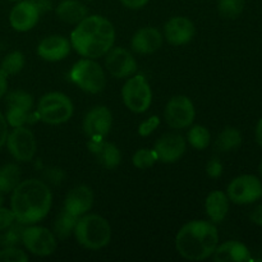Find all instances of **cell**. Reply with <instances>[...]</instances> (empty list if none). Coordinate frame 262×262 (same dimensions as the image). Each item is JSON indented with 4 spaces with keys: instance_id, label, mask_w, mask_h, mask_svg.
I'll return each mask as SVG.
<instances>
[{
    "instance_id": "obj_1",
    "label": "cell",
    "mask_w": 262,
    "mask_h": 262,
    "mask_svg": "<svg viewBox=\"0 0 262 262\" xmlns=\"http://www.w3.org/2000/svg\"><path fill=\"white\" fill-rule=\"evenodd\" d=\"M53 204V194L45 182L31 178L22 181L10 197V210L15 222L32 225L45 219Z\"/></svg>"
},
{
    "instance_id": "obj_2",
    "label": "cell",
    "mask_w": 262,
    "mask_h": 262,
    "mask_svg": "<svg viewBox=\"0 0 262 262\" xmlns=\"http://www.w3.org/2000/svg\"><path fill=\"white\" fill-rule=\"evenodd\" d=\"M71 45L83 58L97 59L106 55L115 42V28L101 15H87L71 33Z\"/></svg>"
},
{
    "instance_id": "obj_3",
    "label": "cell",
    "mask_w": 262,
    "mask_h": 262,
    "mask_svg": "<svg viewBox=\"0 0 262 262\" xmlns=\"http://www.w3.org/2000/svg\"><path fill=\"white\" fill-rule=\"evenodd\" d=\"M219 245V234L214 223L193 220L179 229L176 248L179 255L189 261H202L211 257Z\"/></svg>"
},
{
    "instance_id": "obj_4",
    "label": "cell",
    "mask_w": 262,
    "mask_h": 262,
    "mask_svg": "<svg viewBox=\"0 0 262 262\" xmlns=\"http://www.w3.org/2000/svg\"><path fill=\"white\" fill-rule=\"evenodd\" d=\"M77 242L87 250H101L112 239V227L105 217L97 214H84L78 217L73 232Z\"/></svg>"
},
{
    "instance_id": "obj_5",
    "label": "cell",
    "mask_w": 262,
    "mask_h": 262,
    "mask_svg": "<svg viewBox=\"0 0 262 262\" xmlns=\"http://www.w3.org/2000/svg\"><path fill=\"white\" fill-rule=\"evenodd\" d=\"M73 110L72 100L61 92H49L43 95L37 105L38 118L50 125L67 123L73 115Z\"/></svg>"
},
{
    "instance_id": "obj_6",
    "label": "cell",
    "mask_w": 262,
    "mask_h": 262,
    "mask_svg": "<svg viewBox=\"0 0 262 262\" xmlns=\"http://www.w3.org/2000/svg\"><path fill=\"white\" fill-rule=\"evenodd\" d=\"M69 77L72 82L87 94H99L106 84L104 69L94 59L84 58L77 61L72 67Z\"/></svg>"
},
{
    "instance_id": "obj_7",
    "label": "cell",
    "mask_w": 262,
    "mask_h": 262,
    "mask_svg": "<svg viewBox=\"0 0 262 262\" xmlns=\"http://www.w3.org/2000/svg\"><path fill=\"white\" fill-rule=\"evenodd\" d=\"M122 99L130 112L136 114L147 112L152 102V91L145 76H130L122 89Z\"/></svg>"
},
{
    "instance_id": "obj_8",
    "label": "cell",
    "mask_w": 262,
    "mask_h": 262,
    "mask_svg": "<svg viewBox=\"0 0 262 262\" xmlns=\"http://www.w3.org/2000/svg\"><path fill=\"white\" fill-rule=\"evenodd\" d=\"M22 243L28 252L38 257H46L55 252L56 237L48 228L32 224L23 229Z\"/></svg>"
},
{
    "instance_id": "obj_9",
    "label": "cell",
    "mask_w": 262,
    "mask_h": 262,
    "mask_svg": "<svg viewBox=\"0 0 262 262\" xmlns=\"http://www.w3.org/2000/svg\"><path fill=\"white\" fill-rule=\"evenodd\" d=\"M196 110L191 99L184 95L173 96L164 110V119L173 129H184L194 122Z\"/></svg>"
},
{
    "instance_id": "obj_10",
    "label": "cell",
    "mask_w": 262,
    "mask_h": 262,
    "mask_svg": "<svg viewBox=\"0 0 262 262\" xmlns=\"http://www.w3.org/2000/svg\"><path fill=\"white\" fill-rule=\"evenodd\" d=\"M229 201L237 205H248L262 197V183L260 179L251 174H245L233 179L227 189Z\"/></svg>"
},
{
    "instance_id": "obj_11",
    "label": "cell",
    "mask_w": 262,
    "mask_h": 262,
    "mask_svg": "<svg viewBox=\"0 0 262 262\" xmlns=\"http://www.w3.org/2000/svg\"><path fill=\"white\" fill-rule=\"evenodd\" d=\"M5 143L10 155L20 163L32 160L37 150L35 135L25 125L13 128L12 132L8 133Z\"/></svg>"
},
{
    "instance_id": "obj_12",
    "label": "cell",
    "mask_w": 262,
    "mask_h": 262,
    "mask_svg": "<svg viewBox=\"0 0 262 262\" xmlns=\"http://www.w3.org/2000/svg\"><path fill=\"white\" fill-rule=\"evenodd\" d=\"M112 125V112L106 106H95L84 117L83 132L90 140H102L109 135Z\"/></svg>"
},
{
    "instance_id": "obj_13",
    "label": "cell",
    "mask_w": 262,
    "mask_h": 262,
    "mask_svg": "<svg viewBox=\"0 0 262 262\" xmlns=\"http://www.w3.org/2000/svg\"><path fill=\"white\" fill-rule=\"evenodd\" d=\"M105 66L114 78H128L137 71V61L124 48H112L106 53Z\"/></svg>"
},
{
    "instance_id": "obj_14",
    "label": "cell",
    "mask_w": 262,
    "mask_h": 262,
    "mask_svg": "<svg viewBox=\"0 0 262 262\" xmlns=\"http://www.w3.org/2000/svg\"><path fill=\"white\" fill-rule=\"evenodd\" d=\"M187 150V142L179 133H165L156 141L154 151L161 163L171 164L178 161Z\"/></svg>"
},
{
    "instance_id": "obj_15",
    "label": "cell",
    "mask_w": 262,
    "mask_h": 262,
    "mask_svg": "<svg viewBox=\"0 0 262 262\" xmlns=\"http://www.w3.org/2000/svg\"><path fill=\"white\" fill-rule=\"evenodd\" d=\"M40 14V9L33 0H20L10 10V26L18 32L30 31L37 25Z\"/></svg>"
},
{
    "instance_id": "obj_16",
    "label": "cell",
    "mask_w": 262,
    "mask_h": 262,
    "mask_svg": "<svg viewBox=\"0 0 262 262\" xmlns=\"http://www.w3.org/2000/svg\"><path fill=\"white\" fill-rule=\"evenodd\" d=\"M194 25L187 17H174L164 26V37L170 45H186L193 38Z\"/></svg>"
},
{
    "instance_id": "obj_17",
    "label": "cell",
    "mask_w": 262,
    "mask_h": 262,
    "mask_svg": "<svg viewBox=\"0 0 262 262\" xmlns=\"http://www.w3.org/2000/svg\"><path fill=\"white\" fill-rule=\"evenodd\" d=\"M71 41L60 35L48 36L37 46V54L46 61H60L71 53Z\"/></svg>"
},
{
    "instance_id": "obj_18",
    "label": "cell",
    "mask_w": 262,
    "mask_h": 262,
    "mask_svg": "<svg viewBox=\"0 0 262 262\" xmlns=\"http://www.w3.org/2000/svg\"><path fill=\"white\" fill-rule=\"evenodd\" d=\"M94 205V193L87 186H77L67 193L64 210L74 216H82L91 210Z\"/></svg>"
},
{
    "instance_id": "obj_19",
    "label": "cell",
    "mask_w": 262,
    "mask_h": 262,
    "mask_svg": "<svg viewBox=\"0 0 262 262\" xmlns=\"http://www.w3.org/2000/svg\"><path fill=\"white\" fill-rule=\"evenodd\" d=\"M161 45H163V35L155 27L140 28L133 35L132 41H130L132 50L143 55L155 53L161 48Z\"/></svg>"
},
{
    "instance_id": "obj_20",
    "label": "cell",
    "mask_w": 262,
    "mask_h": 262,
    "mask_svg": "<svg viewBox=\"0 0 262 262\" xmlns=\"http://www.w3.org/2000/svg\"><path fill=\"white\" fill-rule=\"evenodd\" d=\"M90 152L96 158V160L106 169H114L122 161V154L119 148L112 142L102 140H90L87 143Z\"/></svg>"
},
{
    "instance_id": "obj_21",
    "label": "cell",
    "mask_w": 262,
    "mask_h": 262,
    "mask_svg": "<svg viewBox=\"0 0 262 262\" xmlns=\"http://www.w3.org/2000/svg\"><path fill=\"white\" fill-rule=\"evenodd\" d=\"M212 258L216 262H245L250 261V251L243 243L229 241L223 245H217L212 253Z\"/></svg>"
},
{
    "instance_id": "obj_22",
    "label": "cell",
    "mask_w": 262,
    "mask_h": 262,
    "mask_svg": "<svg viewBox=\"0 0 262 262\" xmlns=\"http://www.w3.org/2000/svg\"><path fill=\"white\" fill-rule=\"evenodd\" d=\"M205 210L214 224H219L227 217L229 211V199L222 191H214L206 197Z\"/></svg>"
},
{
    "instance_id": "obj_23",
    "label": "cell",
    "mask_w": 262,
    "mask_h": 262,
    "mask_svg": "<svg viewBox=\"0 0 262 262\" xmlns=\"http://www.w3.org/2000/svg\"><path fill=\"white\" fill-rule=\"evenodd\" d=\"M55 14L63 22L77 25L89 15V9L78 0H63L55 8Z\"/></svg>"
},
{
    "instance_id": "obj_24",
    "label": "cell",
    "mask_w": 262,
    "mask_h": 262,
    "mask_svg": "<svg viewBox=\"0 0 262 262\" xmlns=\"http://www.w3.org/2000/svg\"><path fill=\"white\" fill-rule=\"evenodd\" d=\"M20 183V169L15 164H7L0 168V193H12Z\"/></svg>"
},
{
    "instance_id": "obj_25",
    "label": "cell",
    "mask_w": 262,
    "mask_h": 262,
    "mask_svg": "<svg viewBox=\"0 0 262 262\" xmlns=\"http://www.w3.org/2000/svg\"><path fill=\"white\" fill-rule=\"evenodd\" d=\"M242 145V135L237 128L228 127L217 136L215 146L222 152H230L237 148L241 147Z\"/></svg>"
},
{
    "instance_id": "obj_26",
    "label": "cell",
    "mask_w": 262,
    "mask_h": 262,
    "mask_svg": "<svg viewBox=\"0 0 262 262\" xmlns=\"http://www.w3.org/2000/svg\"><path fill=\"white\" fill-rule=\"evenodd\" d=\"M77 222H78V216H74V215L63 210L58 215L55 223H54V232H55L54 234H55V237H58L59 239L68 238L74 232Z\"/></svg>"
},
{
    "instance_id": "obj_27",
    "label": "cell",
    "mask_w": 262,
    "mask_h": 262,
    "mask_svg": "<svg viewBox=\"0 0 262 262\" xmlns=\"http://www.w3.org/2000/svg\"><path fill=\"white\" fill-rule=\"evenodd\" d=\"M25 67V55L20 51H12L3 59L0 64V72L4 76H14L19 73Z\"/></svg>"
},
{
    "instance_id": "obj_28",
    "label": "cell",
    "mask_w": 262,
    "mask_h": 262,
    "mask_svg": "<svg viewBox=\"0 0 262 262\" xmlns=\"http://www.w3.org/2000/svg\"><path fill=\"white\" fill-rule=\"evenodd\" d=\"M187 140L189 145L196 150H205L211 143V135H210V130L204 125H193L189 129Z\"/></svg>"
},
{
    "instance_id": "obj_29",
    "label": "cell",
    "mask_w": 262,
    "mask_h": 262,
    "mask_svg": "<svg viewBox=\"0 0 262 262\" xmlns=\"http://www.w3.org/2000/svg\"><path fill=\"white\" fill-rule=\"evenodd\" d=\"M219 14L227 19H235L245 9V0H219Z\"/></svg>"
},
{
    "instance_id": "obj_30",
    "label": "cell",
    "mask_w": 262,
    "mask_h": 262,
    "mask_svg": "<svg viewBox=\"0 0 262 262\" xmlns=\"http://www.w3.org/2000/svg\"><path fill=\"white\" fill-rule=\"evenodd\" d=\"M7 105L31 112L33 106V97L32 95L23 90H14L7 95Z\"/></svg>"
},
{
    "instance_id": "obj_31",
    "label": "cell",
    "mask_w": 262,
    "mask_h": 262,
    "mask_svg": "<svg viewBox=\"0 0 262 262\" xmlns=\"http://www.w3.org/2000/svg\"><path fill=\"white\" fill-rule=\"evenodd\" d=\"M132 161L136 168L141 169V170H146V169L155 165V163L158 161V155L151 148H140L133 155Z\"/></svg>"
},
{
    "instance_id": "obj_32",
    "label": "cell",
    "mask_w": 262,
    "mask_h": 262,
    "mask_svg": "<svg viewBox=\"0 0 262 262\" xmlns=\"http://www.w3.org/2000/svg\"><path fill=\"white\" fill-rule=\"evenodd\" d=\"M23 229H25L23 224H20V223L14 224L13 223L9 228L5 229L4 234L0 237V245L3 247H10V246H15L19 242H22Z\"/></svg>"
},
{
    "instance_id": "obj_33",
    "label": "cell",
    "mask_w": 262,
    "mask_h": 262,
    "mask_svg": "<svg viewBox=\"0 0 262 262\" xmlns=\"http://www.w3.org/2000/svg\"><path fill=\"white\" fill-rule=\"evenodd\" d=\"M5 120H7L8 125H10L12 128L22 127L30 120V112L20 109V107L8 106Z\"/></svg>"
},
{
    "instance_id": "obj_34",
    "label": "cell",
    "mask_w": 262,
    "mask_h": 262,
    "mask_svg": "<svg viewBox=\"0 0 262 262\" xmlns=\"http://www.w3.org/2000/svg\"><path fill=\"white\" fill-rule=\"evenodd\" d=\"M28 256L15 246L4 247L0 251V262H27Z\"/></svg>"
},
{
    "instance_id": "obj_35",
    "label": "cell",
    "mask_w": 262,
    "mask_h": 262,
    "mask_svg": "<svg viewBox=\"0 0 262 262\" xmlns=\"http://www.w3.org/2000/svg\"><path fill=\"white\" fill-rule=\"evenodd\" d=\"M159 125H160V118L158 115H152V117L147 118L141 123L140 127H138V135L142 136V137H147L151 133L155 132V129H158Z\"/></svg>"
},
{
    "instance_id": "obj_36",
    "label": "cell",
    "mask_w": 262,
    "mask_h": 262,
    "mask_svg": "<svg viewBox=\"0 0 262 262\" xmlns=\"http://www.w3.org/2000/svg\"><path fill=\"white\" fill-rule=\"evenodd\" d=\"M15 222V216L12 210L0 206V232H4Z\"/></svg>"
},
{
    "instance_id": "obj_37",
    "label": "cell",
    "mask_w": 262,
    "mask_h": 262,
    "mask_svg": "<svg viewBox=\"0 0 262 262\" xmlns=\"http://www.w3.org/2000/svg\"><path fill=\"white\" fill-rule=\"evenodd\" d=\"M206 173L210 178H219L223 174V164L217 158L211 159L206 165Z\"/></svg>"
},
{
    "instance_id": "obj_38",
    "label": "cell",
    "mask_w": 262,
    "mask_h": 262,
    "mask_svg": "<svg viewBox=\"0 0 262 262\" xmlns=\"http://www.w3.org/2000/svg\"><path fill=\"white\" fill-rule=\"evenodd\" d=\"M8 137V123L4 115L0 113V148L5 145Z\"/></svg>"
},
{
    "instance_id": "obj_39",
    "label": "cell",
    "mask_w": 262,
    "mask_h": 262,
    "mask_svg": "<svg viewBox=\"0 0 262 262\" xmlns=\"http://www.w3.org/2000/svg\"><path fill=\"white\" fill-rule=\"evenodd\" d=\"M124 7L129 8V9H141V8L146 7L150 0H119Z\"/></svg>"
},
{
    "instance_id": "obj_40",
    "label": "cell",
    "mask_w": 262,
    "mask_h": 262,
    "mask_svg": "<svg viewBox=\"0 0 262 262\" xmlns=\"http://www.w3.org/2000/svg\"><path fill=\"white\" fill-rule=\"evenodd\" d=\"M250 217L256 225H260V227H262V205H258V206L251 212Z\"/></svg>"
},
{
    "instance_id": "obj_41",
    "label": "cell",
    "mask_w": 262,
    "mask_h": 262,
    "mask_svg": "<svg viewBox=\"0 0 262 262\" xmlns=\"http://www.w3.org/2000/svg\"><path fill=\"white\" fill-rule=\"evenodd\" d=\"M37 5V8L40 9V13L46 12V10L51 9L53 7V0H33Z\"/></svg>"
},
{
    "instance_id": "obj_42",
    "label": "cell",
    "mask_w": 262,
    "mask_h": 262,
    "mask_svg": "<svg viewBox=\"0 0 262 262\" xmlns=\"http://www.w3.org/2000/svg\"><path fill=\"white\" fill-rule=\"evenodd\" d=\"M7 89H8L7 76H4V74L0 72V99H2V97L5 95V92H7Z\"/></svg>"
},
{
    "instance_id": "obj_43",
    "label": "cell",
    "mask_w": 262,
    "mask_h": 262,
    "mask_svg": "<svg viewBox=\"0 0 262 262\" xmlns=\"http://www.w3.org/2000/svg\"><path fill=\"white\" fill-rule=\"evenodd\" d=\"M256 141H257L258 145L262 147V118L260 122L257 123V127H256Z\"/></svg>"
},
{
    "instance_id": "obj_44",
    "label": "cell",
    "mask_w": 262,
    "mask_h": 262,
    "mask_svg": "<svg viewBox=\"0 0 262 262\" xmlns=\"http://www.w3.org/2000/svg\"><path fill=\"white\" fill-rule=\"evenodd\" d=\"M260 176H261V178H262V161H261V164H260Z\"/></svg>"
},
{
    "instance_id": "obj_45",
    "label": "cell",
    "mask_w": 262,
    "mask_h": 262,
    "mask_svg": "<svg viewBox=\"0 0 262 262\" xmlns=\"http://www.w3.org/2000/svg\"><path fill=\"white\" fill-rule=\"evenodd\" d=\"M2 204H3V194L0 193V206H2Z\"/></svg>"
},
{
    "instance_id": "obj_46",
    "label": "cell",
    "mask_w": 262,
    "mask_h": 262,
    "mask_svg": "<svg viewBox=\"0 0 262 262\" xmlns=\"http://www.w3.org/2000/svg\"><path fill=\"white\" fill-rule=\"evenodd\" d=\"M9 2H20V0H9Z\"/></svg>"
},
{
    "instance_id": "obj_47",
    "label": "cell",
    "mask_w": 262,
    "mask_h": 262,
    "mask_svg": "<svg viewBox=\"0 0 262 262\" xmlns=\"http://www.w3.org/2000/svg\"><path fill=\"white\" fill-rule=\"evenodd\" d=\"M87 2H94V0H87Z\"/></svg>"
}]
</instances>
